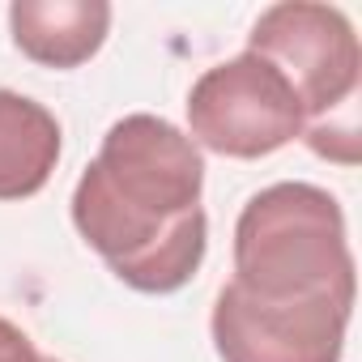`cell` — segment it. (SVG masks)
Returning <instances> with one entry per match:
<instances>
[{
    "label": "cell",
    "instance_id": "cell-3",
    "mask_svg": "<svg viewBox=\"0 0 362 362\" xmlns=\"http://www.w3.org/2000/svg\"><path fill=\"white\" fill-rule=\"evenodd\" d=\"M252 56L269 60L298 94L307 111L303 141L341 166L358 162V81L362 47L354 22L337 5L315 0H281L269 5L247 35Z\"/></svg>",
    "mask_w": 362,
    "mask_h": 362
},
{
    "label": "cell",
    "instance_id": "cell-5",
    "mask_svg": "<svg viewBox=\"0 0 362 362\" xmlns=\"http://www.w3.org/2000/svg\"><path fill=\"white\" fill-rule=\"evenodd\" d=\"M354 303H264L235 281L214 298L209 337L222 362H341Z\"/></svg>",
    "mask_w": 362,
    "mask_h": 362
},
{
    "label": "cell",
    "instance_id": "cell-4",
    "mask_svg": "<svg viewBox=\"0 0 362 362\" xmlns=\"http://www.w3.org/2000/svg\"><path fill=\"white\" fill-rule=\"evenodd\" d=\"M184 107L192 145L239 162L269 158L307 132V111L294 86L252 52L205 69Z\"/></svg>",
    "mask_w": 362,
    "mask_h": 362
},
{
    "label": "cell",
    "instance_id": "cell-1",
    "mask_svg": "<svg viewBox=\"0 0 362 362\" xmlns=\"http://www.w3.org/2000/svg\"><path fill=\"white\" fill-rule=\"evenodd\" d=\"M205 153L184 128L136 111L103 132L73 188V226L136 294L184 290L209 252Z\"/></svg>",
    "mask_w": 362,
    "mask_h": 362
},
{
    "label": "cell",
    "instance_id": "cell-7",
    "mask_svg": "<svg viewBox=\"0 0 362 362\" xmlns=\"http://www.w3.org/2000/svg\"><path fill=\"white\" fill-rule=\"evenodd\" d=\"M60 149V119L43 103L0 86V201H26L43 192Z\"/></svg>",
    "mask_w": 362,
    "mask_h": 362
},
{
    "label": "cell",
    "instance_id": "cell-2",
    "mask_svg": "<svg viewBox=\"0 0 362 362\" xmlns=\"http://www.w3.org/2000/svg\"><path fill=\"white\" fill-rule=\"evenodd\" d=\"M230 281L264 303H354L358 277L341 201L303 179L260 188L235 222Z\"/></svg>",
    "mask_w": 362,
    "mask_h": 362
},
{
    "label": "cell",
    "instance_id": "cell-6",
    "mask_svg": "<svg viewBox=\"0 0 362 362\" xmlns=\"http://www.w3.org/2000/svg\"><path fill=\"white\" fill-rule=\"evenodd\" d=\"M107 0H13V47L43 69H81L111 35Z\"/></svg>",
    "mask_w": 362,
    "mask_h": 362
},
{
    "label": "cell",
    "instance_id": "cell-8",
    "mask_svg": "<svg viewBox=\"0 0 362 362\" xmlns=\"http://www.w3.org/2000/svg\"><path fill=\"white\" fill-rule=\"evenodd\" d=\"M0 362H60L56 354H43L26 328H18L13 320L0 315Z\"/></svg>",
    "mask_w": 362,
    "mask_h": 362
}]
</instances>
